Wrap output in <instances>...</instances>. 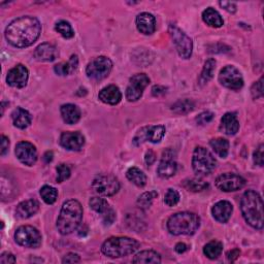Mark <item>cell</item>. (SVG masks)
Here are the masks:
<instances>
[{
	"label": "cell",
	"mask_w": 264,
	"mask_h": 264,
	"mask_svg": "<svg viewBox=\"0 0 264 264\" xmlns=\"http://www.w3.org/2000/svg\"><path fill=\"white\" fill-rule=\"evenodd\" d=\"M41 33L39 21L31 16L14 20L6 29L7 40L16 48H27L33 45Z\"/></svg>",
	"instance_id": "cell-1"
},
{
	"label": "cell",
	"mask_w": 264,
	"mask_h": 264,
	"mask_svg": "<svg viewBox=\"0 0 264 264\" xmlns=\"http://www.w3.org/2000/svg\"><path fill=\"white\" fill-rule=\"evenodd\" d=\"M83 220V206L75 199L65 201L61 207L59 217L57 219L58 231L67 235L75 231L81 225Z\"/></svg>",
	"instance_id": "cell-2"
},
{
	"label": "cell",
	"mask_w": 264,
	"mask_h": 264,
	"mask_svg": "<svg viewBox=\"0 0 264 264\" xmlns=\"http://www.w3.org/2000/svg\"><path fill=\"white\" fill-rule=\"evenodd\" d=\"M242 214L246 222L255 229L263 228V201L259 193L248 190L241 201Z\"/></svg>",
	"instance_id": "cell-3"
},
{
	"label": "cell",
	"mask_w": 264,
	"mask_h": 264,
	"mask_svg": "<svg viewBox=\"0 0 264 264\" xmlns=\"http://www.w3.org/2000/svg\"><path fill=\"white\" fill-rule=\"evenodd\" d=\"M200 226V218L190 212L172 215L167 221V229L173 235H192Z\"/></svg>",
	"instance_id": "cell-4"
},
{
	"label": "cell",
	"mask_w": 264,
	"mask_h": 264,
	"mask_svg": "<svg viewBox=\"0 0 264 264\" xmlns=\"http://www.w3.org/2000/svg\"><path fill=\"white\" fill-rule=\"evenodd\" d=\"M139 248L140 244L136 240L127 236H118L105 241L101 247V251L110 258H121L136 253Z\"/></svg>",
	"instance_id": "cell-5"
},
{
	"label": "cell",
	"mask_w": 264,
	"mask_h": 264,
	"mask_svg": "<svg viewBox=\"0 0 264 264\" xmlns=\"http://www.w3.org/2000/svg\"><path fill=\"white\" fill-rule=\"evenodd\" d=\"M217 166V161L213 154L208 150L197 147L194 150L192 157V167L195 173L199 175H206L213 172Z\"/></svg>",
	"instance_id": "cell-6"
},
{
	"label": "cell",
	"mask_w": 264,
	"mask_h": 264,
	"mask_svg": "<svg viewBox=\"0 0 264 264\" xmlns=\"http://www.w3.org/2000/svg\"><path fill=\"white\" fill-rule=\"evenodd\" d=\"M169 34L173 40V43L175 46V49L178 51V54L183 59H189L192 55L193 50V41L192 39L182 31L178 26L170 24L168 28Z\"/></svg>",
	"instance_id": "cell-7"
},
{
	"label": "cell",
	"mask_w": 264,
	"mask_h": 264,
	"mask_svg": "<svg viewBox=\"0 0 264 264\" xmlns=\"http://www.w3.org/2000/svg\"><path fill=\"white\" fill-rule=\"evenodd\" d=\"M15 240L18 245L31 249L39 248L42 242L39 231L29 225L19 227L15 232Z\"/></svg>",
	"instance_id": "cell-8"
},
{
	"label": "cell",
	"mask_w": 264,
	"mask_h": 264,
	"mask_svg": "<svg viewBox=\"0 0 264 264\" xmlns=\"http://www.w3.org/2000/svg\"><path fill=\"white\" fill-rule=\"evenodd\" d=\"M113 69V62L105 56L94 58L86 68L87 76L93 81H102L108 77Z\"/></svg>",
	"instance_id": "cell-9"
},
{
	"label": "cell",
	"mask_w": 264,
	"mask_h": 264,
	"mask_svg": "<svg viewBox=\"0 0 264 264\" xmlns=\"http://www.w3.org/2000/svg\"><path fill=\"white\" fill-rule=\"evenodd\" d=\"M92 187L99 195L113 196L120 190V183L114 175L100 174L93 180Z\"/></svg>",
	"instance_id": "cell-10"
},
{
	"label": "cell",
	"mask_w": 264,
	"mask_h": 264,
	"mask_svg": "<svg viewBox=\"0 0 264 264\" xmlns=\"http://www.w3.org/2000/svg\"><path fill=\"white\" fill-rule=\"evenodd\" d=\"M219 82L225 88L234 91L242 89L244 86V78L241 71L233 65H227L220 71Z\"/></svg>",
	"instance_id": "cell-11"
},
{
	"label": "cell",
	"mask_w": 264,
	"mask_h": 264,
	"mask_svg": "<svg viewBox=\"0 0 264 264\" xmlns=\"http://www.w3.org/2000/svg\"><path fill=\"white\" fill-rule=\"evenodd\" d=\"M165 135V127L162 125L157 126H146L142 128L134 139L135 146H141L145 142L153 144L160 143Z\"/></svg>",
	"instance_id": "cell-12"
},
{
	"label": "cell",
	"mask_w": 264,
	"mask_h": 264,
	"mask_svg": "<svg viewBox=\"0 0 264 264\" xmlns=\"http://www.w3.org/2000/svg\"><path fill=\"white\" fill-rule=\"evenodd\" d=\"M150 84V78L145 73H138L130 77L129 85L126 89V98L128 101H138L143 96L144 90Z\"/></svg>",
	"instance_id": "cell-13"
},
{
	"label": "cell",
	"mask_w": 264,
	"mask_h": 264,
	"mask_svg": "<svg viewBox=\"0 0 264 264\" xmlns=\"http://www.w3.org/2000/svg\"><path fill=\"white\" fill-rule=\"evenodd\" d=\"M246 185V180L235 173H223L216 180V187L224 192H233L242 189Z\"/></svg>",
	"instance_id": "cell-14"
},
{
	"label": "cell",
	"mask_w": 264,
	"mask_h": 264,
	"mask_svg": "<svg viewBox=\"0 0 264 264\" xmlns=\"http://www.w3.org/2000/svg\"><path fill=\"white\" fill-rule=\"evenodd\" d=\"M15 153L20 162L27 166H32L37 161V151L31 143L20 142L16 146Z\"/></svg>",
	"instance_id": "cell-15"
},
{
	"label": "cell",
	"mask_w": 264,
	"mask_h": 264,
	"mask_svg": "<svg viewBox=\"0 0 264 264\" xmlns=\"http://www.w3.org/2000/svg\"><path fill=\"white\" fill-rule=\"evenodd\" d=\"M177 162H175V153L171 149H167L163 152L161 161L158 166L157 172L161 178L167 179L172 177L177 172Z\"/></svg>",
	"instance_id": "cell-16"
},
{
	"label": "cell",
	"mask_w": 264,
	"mask_h": 264,
	"mask_svg": "<svg viewBox=\"0 0 264 264\" xmlns=\"http://www.w3.org/2000/svg\"><path fill=\"white\" fill-rule=\"evenodd\" d=\"M29 72L28 69L22 64H18L12 68L7 76V82L14 88H23L27 85Z\"/></svg>",
	"instance_id": "cell-17"
},
{
	"label": "cell",
	"mask_w": 264,
	"mask_h": 264,
	"mask_svg": "<svg viewBox=\"0 0 264 264\" xmlns=\"http://www.w3.org/2000/svg\"><path fill=\"white\" fill-rule=\"evenodd\" d=\"M60 145L68 151H80L85 145V138L80 132H63L60 137Z\"/></svg>",
	"instance_id": "cell-18"
},
{
	"label": "cell",
	"mask_w": 264,
	"mask_h": 264,
	"mask_svg": "<svg viewBox=\"0 0 264 264\" xmlns=\"http://www.w3.org/2000/svg\"><path fill=\"white\" fill-rule=\"evenodd\" d=\"M34 57L38 61L52 62L56 60V58L58 57V50L54 45L43 42L35 49Z\"/></svg>",
	"instance_id": "cell-19"
},
{
	"label": "cell",
	"mask_w": 264,
	"mask_h": 264,
	"mask_svg": "<svg viewBox=\"0 0 264 264\" xmlns=\"http://www.w3.org/2000/svg\"><path fill=\"white\" fill-rule=\"evenodd\" d=\"M233 212V206L229 201L221 200L217 202L212 208V215L216 221L220 223H226Z\"/></svg>",
	"instance_id": "cell-20"
},
{
	"label": "cell",
	"mask_w": 264,
	"mask_h": 264,
	"mask_svg": "<svg viewBox=\"0 0 264 264\" xmlns=\"http://www.w3.org/2000/svg\"><path fill=\"white\" fill-rule=\"evenodd\" d=\"M138 30L145 34L150 35L156 30V20L152 14L142 13L137 17Z\"/></svg>",
	"instance_id": "cell-21"
},
{
	"label": "cell",
	"mask_w": 264,
	"mask_h": 264,
	"mask_svg": "<svg viewBox=\"0 0 264 264\" xmlns=\"http://www.w3.org/2000/svg\"><path fill=\"white\" fill-rule=\"evenodd\" d=\"M39 209V203L35 199L25 200L18 204L16 208V214L21 219H28L35 215Z\"/></svg>",
	"instance_id": "cell-22"
},
{
	"label": "cell",
	"mask_w": 264,
	"mask_h": 264,
	"mask_svg": "<svg viewBox=\"0 0 264 264\" xmlns=\"http://www.w3.org/2000/svg\"><path fill=\"white\" fill-rule=\"evenodd\" d=\"M240 129V122L237 120L235 113H226L220 124V130L227 136H234Z\"/></svg>",
	"instance_id": "cell-23"
},
{
	"label": "cell",
	"mask_w": 264,
	"mask_h": 264,
	"mask_svg": "<svg viewBox=\"0 0 264 264\" xmlns=\"http://www.w3.org/2000/svg\"><path fill=\"white\" fill-rule=\"evenodd\" d=\"M98 97L104 103L110 104V105H116L121 101L122 93L117 86L110 85L108 87L103 88L99 92Z\"/></svg>",
	"instance_id": "cell-24"
},
{
	"label": "cell",
	"mask_w": 264,
	"mask_h": 264,
	"mask_svg": "<svg viewBox=\"0 0 264 264\" xmlns=\"http://www.w3.org/2000/svg\"><path fill=\"white\" fill-rule=\"evenodd\" d=\"M60 112H61L62 119L66 124L69 125L75 124L81 119V111L74 104L71 103L63 104L60 109Z\"/></svg>",
	"instance_id": "cell-25"
},
{
	"label": "cell",
	"mask_w": 264,
	"mask_h": 264,
	"mask_svg": "<svg viewBox=\"0 0 264 264\" xmlns=\"http://www.w3.org/2000/svg\"><path fill=\"white\" fill-rule=\"evenodd\" d=\"M12 120L17 128L25 129L31 124L32 118L28 111H26L22 108H17L12 114Z\"/></svg>",
	"instance_id": "cell-26"
},
{
	"label": "cell",
	"mask_w": 264,
	"mask_h": 264,
	"mask_svg": "<svg viewBox=\"0 0 264 264\" xmlns=\"http://www.w3.org/2000/svg\"><path fill=\"white\" fill-rule=\"evenodd\" d=\"M202 20L206 25L214 28H220L224 24L221 15L213 8H208L202 13Z\"/></svg>",
	"instance_id": "cell-27"
},
{
	"label": "cell",
	"mask_w": 264,
	"mask_h": 264,
	"mask_svg": "<svg viewBox=\"0 0 264 264\" xmlns=\"http://www.w3.org/2000/svg\"><path fill=\"white\" fill-rule=\"evenodd\" d=\"M78 66V58L76 55H72L67 62H61L55 65L54 70L59 75H69L72 74Z\"/></svg>",
	"instance_id": "cell-28"
},
{
	"label": "cell",
	"mask_w": 264,
	"mask_h": 264,
	"mask_svg": "<svg viewBox=\"0 0 264 264\" xmlns=\"http://www.w3.org/2000/svg\"><path fill=\"white\" fill-rule=\"evenodd\" d=\"M134 263H160L161 262V256L155 251L152 250H146L142 251L139 254H137L132 260Z\"/></svg>",
	"instance_id": "cell-29"
},
{
	"label": "cell",
	"mask_w": 264,
	"mask_h": 264,
	"mask_svg": "<svg viewBox=\"0 0 264 264\" xmlns=\"http://www.w3.org/2000/svg\"><path fill=\"white\" fill-rule=\"evenodd\" d=\"M127 179L137 185L138 187H144L147 184V177L146 174L138 167H130L126 172Z\"/></svg>",
	"instance_id": "cell-30"
},
{
	"label": "cell",
	"mask_w": 264,
	"mask_h": 264,
	"mask_svg": "<svg viewBox=\"0 0 264 264\" xmlns=\"http://www.w3.org/2000/svg\"><path fill=\"white\" fill-rule=\"evenodd\" d=\"M216 69V60L215 59H208L203 66V69L201 71V74L199 76V84L204 85L209 80H212Z\"/></svg>",
	"instance_id": "cell-31"
},
{
	"label": "cell",
	"mask_w": 264,
	"mask_h": 264,
	"mask_svg": "<svg viewBox=\"0 0 264 264\" xmlns=\"http://www.w3.org/2000/svg\"><path fill=\"white\" fill-rule=\"evenodd\" d=\"M209 145L219 157L221 158L227 157L229 152V142L227 140L222 138L214 139L209 142Z\"/></svg>",
	"instance_id": "cell-32"
},
{
	"label": "cell",
	"mask_w": 264,
	"mask_h": 264,
	"mask_svg": "<svg viewBox=\"0 0 264 264\" xmlns=\"http://www.w3.org/2000/svg\"><path fill=\"white\" fill-rule=\"evenodd\" d=\"M194 107H195V104L192 100L181 99L172 105L171 110L173 113H175L178 115H186V114H189L190 112H192L194 110Z\"/></svg>",
	"instance_id": "cell-33"
},
{
	"label": "cell",
	"mask_w": 264,
	"mask_h": 264,
	"mask_svg": "<svg viewBox=\"0 0 264 264\" xmlns=\"http://www.w3.org/2000/svg\"><path fill=\"white\" fill-rule=\"evenodd\" d=\"M222 251H223V245L218 241L209 242L203 248L204 255L212 260L217 259L222 254Z\"/></svg>",
	"instance_id": "cell-34"
},
{
	"label": "cell",
	"mask_w": 264,
	"mask_h": 264,
	"mask_svg": "<svg viewBox=\"0 0 264 264\" xmlns=\"http://www.w3.org/2000/svg\"><path fill=\"white\" fill-rule=\"evenodd\" d=\"M183 186L191 192H201L208 188V184L200 179H190L184 181Z\"/></svg>",
	"instance_id": "cell-35"
},
{
	"label": "cell",
	"mask_w": 264,
	"mask_h": 264,
	"mask_svg": "<svg viewBox=\"0 0 264 264\" xmlns=\"http://www.w3.org/2000/svg\"><path fill=\"white\" fill-rule=\"evenodd\" d=\"M89 204L93 210H95L96 213L100 214L101 216L104 215L111 208L109 202L101 197H92L89 201Z\"/></svg>",
	"instance_id": "cell-36"
},
{
	"label": "cell",
	"mask_w": 264,
	"mask_h": 264,
	"mask_svg": "<svg viewBox=\"0 0 264 264\" xmlns=\"http://www.w3.org/2000/svg\"><path fill=\"white\" fill-rule=\"evenodd\" d=\"M39 193H40V196H41L42 200L47 204L55 203L57 198H58V191L54 187L48 186V185H45V186L40 189Z\"/></svg>",
	"instance_id": "cell-37"
},
{
	"label": "cell",
	"mask_w": 264,
	"mask_h": 264,
	"mask_svg": "<svg viewBox=\"0 0 264 264\" xmlns=\"http://www.w3.org/2000/svg\"><path fill=\"white\" fill-rule=\"evenodd\" d=\"M55 29L58 33H60L64 38H72L74 36V31L71 27V25L64 21V20H61L59 22L56 23V26H55Z\"/></svg>",
	"instance_id": "cell-38"
},
{
	"label": "cell",
	"mask_w": 264,
	"mask_h": 264,
	"mask_svg": "<svg viewBox=\"0 0 264 264\" xmlns=\"http://www.w3.org/2000/svg\"><path fill=\"white\" fill-rule=\"evenodd\" d=\"M158 196V193L155 191L146 192L142 194L138 199V205L141 208H149L153 202V200Z\"/></svg>",
	"instance_id": "cell-39"
},
{
	"label": "cell",
	"mask_w": 264,
	"mask_h": 264,
	"mask_svg": "<svg viewBox=\"0 0 264 264\" xmlns=\"http://www.w3.org/2000/svg\"><path fill=\"white\" fill-rule=\"evenodd\" d=\"M180 194L177 190L174 189H168L166 194H165V197H164V202L166 205L168 206H174L179 203L180 201Z\"/></svg>",
	"instance_id": "cell-40"
},
{
	"label": "cell",
	"mask_w": 264,
	"mask_h": 264,
	"mask_svg": "<svg viewBox=\"0 0 264 264\" xmlns=\"http://www.w3.org/2000/svg\"><path fill=\"white\" fill-rule=\"evenodd\" d=\"M57 183H62L70 177V168L66 164H60L57 166Z\"/></svg>",
	"instance_id": "cell-41"
},
{
	"label": "cell",
	"mask_w": 264,
	"mask_h": 264,
	"mask_svg": "<svg viewBox=\"0 0 264 264\" xmlns=\"http://www.w3.org/2000/svg\"><path fill=\"white\" fill-rule=\"evenodd\" d=\"M251 93L254 99L260 98L263 96V77H260L259 81L256 82L251 89Z\"/></svg>",
	"instance_id": "cell-42"
},
{
	"label": "cell",
	"mask_w": 264,
	"mask_h": 264,
	"mask_svg": "<svg viewBox=\"0 0 264 264\" xmlns=\"http://www.w3.org/2000/svg\"><path fill=\"white\" fill-rule=\"evenodd\" d=\"M101 218H102V223H103L104 226H110V225H112V224L115 222V220H116V213H115V210L111 207L107 213H105L104 215L101 216Z\"/></svg>",
	"instance_id": "cell-43"
},
{
	"label": "cell",
	"mask_w": 264,
	"mask_h": 264,
	"mask_svg": "<svg viewBox=\"0 0 264 264\" xmlns=\"http://www.w3.org/2000/svg\"><path fill=\"white\" fill-rule=\"evenodd\" d=\"M263 151H264V146L260 145L258 147V149L254 152V163L258 166H263L264 163V159H263Z\"/></svg>",
	"instance_id": "cell-44"
},
{
	"label": "cell",
	"mask_w": 264,
	"mask_h": 264,
	"mask_svg": "<svg viewBox=\"0 0 264 264\" xmlns=\"http://www.w3.org/2000/svg\"><path fill=\"white\" fill-rule=\"evenodd\" d=\"M213 119H214V114L212 112H203L196 118V122L199 125H205Z\"/></svg>",
	"instance_id": "cell-45"
},
{
	"label": "cell",
	"mask_w": 264,
	"mask_h": 264,
	"mask_svg": "<svg viewBox=\"0 0 264 264\" xmlns=\"http://www.w3.org/2000/svg\"><path fill=\"white\" fill-rule=\"evenodd\" d=\"M0 263L2 264H11V263H16V258L13 254L9 252H5L0 256Z\"/></svg>",
	"instance_id": "cell-46"
},
{
	"label": "cell",
	"mask_w": 264,
	"mask_h": 264,
	"mask_svg": "<svg viewBox=\"0 0 264 264\" xmlns=\"http://www.w3.org/2000/svg\"><path fill=\"white\" fill-rule=\"evenodd\" d=\"M80 256L75 253H69L67 255L64 256V258L62 259L63 263H77L80 262Z\"/></svg>",
	"instance_id": "cell-47"
},
{
	"label": "cell",
	"mask_w": 264,
	"mask_h": 264,
	"mask_svg": "<svg viewBox=\"0 0 264 264\" xmlns=\"http://www.w3.org/2000/svg\"><path fill=\"white\" fill-rule=\"evenodd\" d=\"M219 5L224 10H226L227 12H229L231 14H234L236 12V5L234 3H231V2H220Z\"/></svg>",
	"instance_id": "cell-48"
},
{
	"label": "cell",
	"mask_w": 264,
	"mask_h": 264,
	"mask_svg": "<svg viewBox=\"0 0 264 264\" xmlns=\"http://www.w3.org/2000/svg\"><path fill=\"white\" fill-rule=\"evenodd\" d=\"M155 160H156V154H155L152 150L148 151V152L146 153V156H145V161H146V163H147L148 165H152V164L155 162Z\"/></svg>",
	"instance_id": "cell-49"
},
{
	"label": "cell",
	"mask_w": 264,
	"mask_h": 264,
	"mask_svg": "<svg viewBox=\"0 0 264 264\" xmlns=\"http://www.w3.org/2000/svg\"><path fill=\"white\" fill-rule=\"evenodd\" d=\"M240 255H241V251L239 249H233L227 253V259L230 262H233L240 257Z\"/></svg>",
	"instance_id": "cell-50"
},
{
	"label": "cell",
	"mask_w": 264,
	"mask_h": 264,
	"mask_svg": "<svg viewBox=\"0 0 264 264\" xmlns=\"http://www.w3.org/2000/svg\"><path fill=\"white\" fill-rule=\"evenodd\" d=\"M9 147H10V141L7 137L2 136V155L5 156L7 154V152L9 151Z\"/></svg>",
	"instance_id": "cell-51"
},
{
	"label": "cell",
	"mask_w": 264,
	"mask_h": 264,
	"mask_svg": "<svg viewBox=\"0 0 264 264\" xmlns=\"http://www.w3.org/2000/svg\"><path fill=\"white\" fill-rule=\"evenodd\" d=\"M166 89L162 86H154L153 89H152V93L154 96H159V95H162L164 94L166 91Z\"/></svg>",
	"instance_id": "cell-52"
},
{
	"label": "cell",
	"mask_w": 264,
	"mask_h": 264,
	"mask_svg": "<svg viewBox=\"0 0 264 264\" xmlns=\"http://www.w3.org/2000/svg\"><path fill=\"white\" fill-rule=\"evenodd\" d=\"M187 249H188L187 245L184 244V243H179V244H177V246H175V251H177V253H179V254L185 253V252L187 251Z\"/></svg>",
	"instance_id": "cell-53"
},
{
	"label": "cell",
	"mask_w": 264,
	"mask_h": 264,
	"mask_svg": "<svg viewBox=\"0 0 264 264\" xmlns=\"http://www.w3.org/2000/svg\"><path fill=\"white\" fill-rule=\"evenodd\" d=\"M53 157H54V155H53V152H47L45 155H43V160L46 163H50L52 160H53Z\"/></svg>",
	"instance_id": "cell-54"
}]
</instances>
